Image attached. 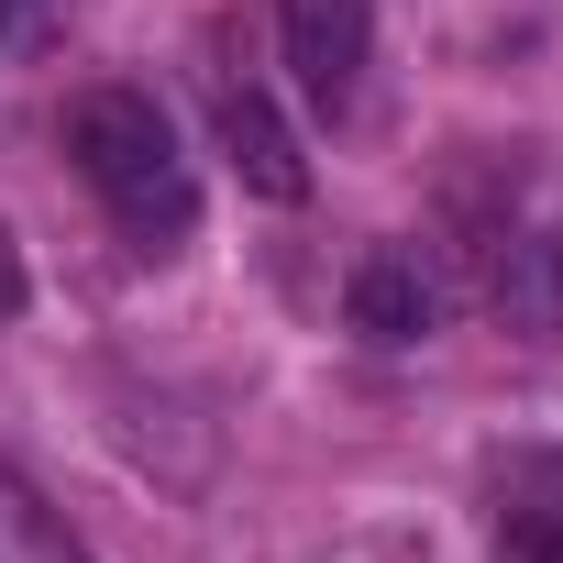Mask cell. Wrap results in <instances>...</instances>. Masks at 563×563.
<instances>
[{
  "instance_id": "obj_6",
  "label": "cell",
  "mask_w": 563,
  "mask_h": 563,
  "mask_svg": "<svg viewBox=\"0 0 563 563\" xmlns=\"http://www.w3.org/2000/svg\"><path fill=\"white\" fill-rule=\"evenodd\" d=\"M497 563H563V453H519L497 486Z\"/></svg>"
},
{
  "instance_id": "obj_7",
  "label": "cell",
  "mask_w": 563,
  "mask_h": 563,
  "mask_svg": "<svg viewBox=\"0 0 563 563\" xmlns=\"http://www.w3.org/2000/svg\"><path fill=\"white\" fill-rule=\"evenodd\" d=\"M486 299H497V321L508 332H552L563 321V254H552V232H497V254H486Z\"/></svg>"
},
{
  "instance_id": "obj_4",
  "label": "cell",
  "mask_w": 563,
  "mask_h": 563,
  "mask_svg": "<svg viewBox=\"0 0 563 563\" xmlns=\"http://www.w3.org/2000/svg\"><path fill=\"white\" fill-rule=\"evenodd\" d=\"M221 155L243 166V188H254V199H310V155H299L288 111H276L254 78H243V89H221Z\"/></svg>"
},
{
  "instance_id": "obj_3",
  "label": "cell",
  "mask_w": 563,
  "mask_h": 563,
  "mask_svg": "<svg viewBox=\"0 0 563 563\" xmlns=\"http://www.w3.org/2000/svg\"><path fill=\"white\" fill-rule=\"evenodd\" d=\"M431 265L409 254V243H376L365 265H354V288H343V321L376 343V354H409V343H431Z\"/></svg>"
},
{
  "instance_id": "obj_2",
  "label": "cell",
  "mask_w": 563,
  "mask_h": 563,
  "mask_svg": "<svg viewBox=\"0 0 563 563\" xmlns=\"http://www.w3.org/2000/svg\"><path fill=\"white\" fill-rule=\"evenodd\" d=\"M276 45H288V78L310 111H354L376 23H365V0H276Z\"/></svg>"
},
{
  "instance_id": "obj_10",
  "label": "cell",
  "mask_w": 563,
  "mask_h": 563,
  "mask_svg": "<svg viewBox=\"0 0 563 563\" xmlns=\"http://www.w3.org/2000/svg\"><path fill=\"white\" fill-rule=\"evenodd\" d=\"M34 310V276H23V243H12V221H0V332H12Z\"/></svg>"
},
{
  "instance_id": "obj_9",
  "label": "cell",
  "mask_w": 563,
  "mask_h": 563,
  "mask_svg": "<svg viewBox=\"0 0 563 563\" xmlns=\"http://www.w3.org/2000/svg\"><path fill=\"white\" fill-rule=\"evenodd\" d=\"M67 34V0H0V56H45Z\"/></svg>"
},
{
  "instance_id": "obj_5",
  "label": "cell",
  "mask_w": 563,
  "mask_h": 563,
  "mask_svg": "<svg viewBox=\"0 0 563 563\" xmlns=\"http://www.w3.org/2000/svg\"><path fill=\"white\" fill-rule=\"evenodd\" d=\"M111 442H122V453H133V464L155 475V486H177V497H199V486H188V464L166 453V442H188V453H210V420H199L188 398H166V387H133V376H122V387H111Z\"/></svg>"
},
{
  "instance_id": "obj_8",
  "label": "cell",
  "mask_w": 563,
  "mask_h": 563,
  "mask_svg": "<svg viewBox=\"0 0 563 563\" xmlns=\"http://www.w3.org/2000/svg\"><path fill=\"white\" fill-rule=\"evenodd\" d=\"M0 563H89V552H78V530H67V519H56L12 464H0Z\"/></svg>"
},
{
  "instance_id": "obj_1",
  "label": "cell",
  "mask_w": 563,
  "mask_h": 563,
  "mask_svg": "<svg viewBox=\"0 0 563 563\" xmlns=\"http://www.w3.org/2000/svg\"><path fill=\"white\" fill-rule=\"evenodd\" d=\"M67 155H78V177L100 188V210H111L144 254L188 243L199 177H188V155H177V122H166L144 89H78V100H67Z\"/></svg>"
},
{
  "instance_id": "obj_11",
  "label": "cell",
  "mask_w": 563,
  "mask_h": 563,
  "mask_svg": "<svg viewBox=\"0 0 563 563\" xmlns=\"http://www.w3.org/2000/svg\"><path fill=\"white\" fill-rule=\"evenodd\" d=\"M552 254H563V232H552Z\"/></svg>"
}]
</instances>
